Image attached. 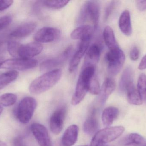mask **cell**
<instances>
[{
	"instance_id": "1",
	"label": "cell",
	"mask_w": 146,
	"mask_h": 146,
	"mask_svg": "<svg viewBox=\"0 0 146 146\" xmlns=\"http://www.w3.org/2000/svg\"><path fill=\"white\" fill-rule=\"evenodd\" d=\"M62 75L60 69H54L36 78L30 84V92L34 95L41 94L53 87L60 80Z\"/></svg>"
},
{
	"instance_id": "2",
	"label": "cell",
	"mask_w": 146,
	"mask_h": 146,
	"mask_svg": "<svg viewBox=\"0 0 146 146\" xmlns=\"http://www.w3.org/2000/svg\"><path fill=\"white\" fill-rule=\"evenodd\" d=\"M95 69V67L93 66L82 68L77 80L74 93L72 98V105L79 104L85 97L89 91V85L94 78Z\"/></svg>"
},
{
	"instance_id": "3",
	"label": "cell",
	"mask_w": 146,
	"mask_h": 146,
	"mask_svg": "<svg viewBox=\"0 0 146 146\" xmlns=\"http://www.w3.org/2000/svg\"><path fill=\"white\" fill-rule=\"evenodd\" d=\"M124 130L125 129L121 126L108 127L99 130L94 135L90 146H106V143L119 138Z\"/></svg>"
},
{
	"instance_id": "4",
	"label": "cell",
	"mask_w": 146,
	"mask_h": 146,
	"mask_svg": "<svg viewBox=\"0 0 146 146\" xmlns=\"http://www.w3.org/2000/svg\"><path fill=\"white\" fill-rule=\"evenodd\" d=\"M100 16V7L97 1H87L80 11L79 21L84 22L89 20L93 25L94 30L98 27Z\"/></svg>"
},
{
	"instance_id": "5",
	"label": "cell",
	"mask_w": 146,
	"mask_h": 146,
	"mask_svg": "<svg viewBox=\"0 0 146 146\" xmlns=\"http://www.w3.org/2000/svg\"><path fill=\"white\" fill-rule=\"evenodd\" d=\"M105 60L109 73L116 75L121 71L125 63V54L119 48L110 50L106 55Z\"/></svg>"
},
{
	"instance_id": "6",
	"label": "cell",
	"mask_w": 146,
	"mask_h": 146,
	"mask_svg": "<svg viewBox=\"0 0 146 146\" xmlns=\"http://www.w3.org/2000/svg\"><path fill=\"white\" fill-rule=\"evenodd\" d=\"M37 106L36 100L32 97H25L21 99L16 111V117L19 121L24 124L28 123L31 119Z\"/></svg>"
},
{
	"instance_id": "7",
	"label": "cell",
	"mask_w": 146,
	"mask_h": 146,
	"mask_svg": "<svg viewBox=\"0 0 146 146\" xmlns=\"http://www.w3.org/2000/svg\"><path fill=\"white\" fill-rule=\"evenodd\" d=\"M38 61L32 58H12L0 62V69H10L11 70H28L35 67L37 65Z\"/></svg>"
},
{
	"instance_id": "8",
	"label": "cell",
	"mask_w": 146,
	"mask_h": 146,
	"mask_svg": "<svg viewBox=\"0 0 146 146\" xmlns=\"http://www.w3.org/2000/svg\"><path fill=\"white\" fill-rule=\"evenodd\" d=\"M61 35L60 29L51 27H45L38 30L33 39L39 43H50L57 40Z\"/></svg>"
},
{
	"instance_id": "9",
	"label": "cell",
	"mask_w": 146,
	"mask_h": 146,
	"mask_svg": "<svg viewBox=\"0 0 146 146\" xmlns=\"http://www.w3.org/2000/svg\"><path fill=\"white\" fill-rule=\"evenodd\" d=\"M67 111V107L64 105L56 110L51 115L50 120V127L54 134L57 135L61 132Z\"/></svg>"
},
{
	"instance_id": "10",
	"label": "cell",
	"mask_w": 146,
	"mask_h": 146,
	"mask_svg": "<svg viewBox=\"0 0 146 146\" xmlns=\"http://www.w3.org/2000/svg\"><path fill=\"white\" fill-rule=\"evenodd\" d=\"M73 47L72 45L68 47L59 56L44 61L41 63L40 69L42 71H48L60 66L67 61L72 52Z\"/></svg>"
},
{
	"instance_id": "11",
	"label": "cell",
	"mask_w": 146,
	"mask_h": 146,
	"mask_svg": "<svg viewBox=\"0 0 146 146\" xmlns=\"http://www.w3.org/2000/svg\"><path fill=\"white\" fill-rule=\"evenodd\" d=\"M31 130L39 146H52L48 132L44 125L38 123H33Z\"/></svg>"
},
{
	"instance_id": "12",
	"label": "cell",
	"mask_w": 146,
	"mask_h": 146,
	"mask_svg": "<svg viewBox=\"0 0 146 146\" xmlns=\"http://www.w3.org/2000/svg\"><path fill=\"white\" fill-rule=\"evenodd\" d=\"M43 49L42 45L36 42L21 44L18 50V58H31L40 54Z\"/></svg>"
},
{
	"instance_id": "13",
	"label": "cell",
	"mask_w": 146,
	"mask_h": 146,
	"mask_svg": "<svg viewBox=\"0 0 146 146\" xmlns=\"http://www.w3.org/2000/svg\"><path fill=\"white\" fill-rule=\"evenodd\" d=\"M91 40V39H86L80 42L69 63V71L70 73L74 72L78 67L81 60L89 47Z\"/></svg>"
},
{
	"instance_id": "14",
	"label": "cell",
	"mask_w": 146,
	"mask_h": 146,
	"mask_svg": "<svg viewBox=\"0 0 146 146\" xmlns=\"http://www.w3.org/2000/svg\"><path fill=\"white\" fill-rule=\"evenodd\" d=\"M36 26V22L33 21L25 22L13 30L9 33V37L15 38L25 37L32 33Z\"/></svg>"
},
{
	"instance_id": "15",
	"label": "cell",
	"mask_w": 146,
	"mask_h": 146,
	"mask_svg": "<svg viewBox=\"0 0 146 146\" xmlns=\"http://www.w3.org/2000/svg\"><path fill=\"white\" fill-rule=\"evenodd\" d=\"M97 113L96 108H93L83 124V130L86 134L93 135L98 132V122L97 119Z\"/></svg>"
},
{
	"instance_id": "16",
	"label": "cell",
	"mask_w": 146,
	"mask_h": 146,
	"mask_svg": "<svg viewBox=\"0 0 146 146\" xmlns=\"http://www.w3.org/2000/svg\"><path fill=\"white\" fill-rule=\"evenodd\" d=\"M100 55V49L99 46L96 44L91 45L87 52L82 68L88 66L95 67L99 60Z\"/></svg>"
},
{
	"instance_id": "17",
	"label": "cell",
	"mask_w": 146,
	"mask_h": 146,
	"mask_svg": "<svg viewBox=\"0 0 146 146\" xmlns=\"http://www.w3.org/2000/svg\"><path fill=\"white\" fill-rule=\"evenodd\" d=\"M94 30L93 27L90 25H82L76 28L72 32L71 38L74 40L80 41L91 39Z\"/></svg>"
},
{
	"instance_id": "18",
	"label": "cell",
	"mask_w": 146,
	"mask_h": 146,
	"mask_svg": "<svg viewBox=\"0 0 146 146\" xmlns=\"http://www.w3.org/2000/svg\"><path fill=\"white\" fill-rule=\"evenodd\" d=\"M79 128L77 125L69 126L63 134L62 143L63 146H72L75 144L78 139Z\"/></svg>"
},
{
	"instance_id": "19",
	"label": "cell",
	"mask_w": 146,
	"mask_h": 146,
	"mask_svg": "<svg viewBox=\"0 0 146 146\" xmlns=\"http://www.w3.org/2000/svg\"><path fill=\"white\" fill-rule=\"evenodd\" d=\"M133 83V71L131 67H128L124 69L120 79L119 90L121 93H125L127 87Z\"/></svg>"
},
{
	"instance_id": "20",
	"label": "cell",
	"mask_w": 146,
	"mask_h": 146,
	"mask_svg": "<svg viewBox=\"0 0 146 146\" xmlns=\"http://www.w3.org/2000/svg\"><path fill=\"white\" fill-rule=\"evenodd\" d=\"M119 27L122 32L126 36H129L132 34L133 29L131 16L128 10H124L121 14L119 20Z\"/></svg>"
},
{
	"instance_id": "21",
	"label": "cell",
	"mask_w": 146,
	"mask_h": 146,
	"mask_svg": "<svg viewBox=\"0 0 146 146\" xmlns=\"http://www.w3.org/2000/svg\"><path fill=\"white\" fill-rule=\"evenodd\" d=\"M116 88V83L112 78H107L105 80L100 91V101L104 104Z\"/></svg>"
},
{
	"instance_id": "22",
	"label": "cell",
	"mask_w": 146,
	"mask_h": 146,
	"mask_svg": "<svg viewBox=\"0 0 146 146\" xmlns=\"http://www.w3.org/2000/svg\"><path fill=\"white\" fill-rule=\"evenodd\" d=\"M119 110L115 107H107L104 110L102 114L103 125L106 127H110L113 122L118 117Z\"/></svg>"
},
{
	"instance_id": "23",
	"label": "cell",
	"mask_w": 146,
	"mask_h": 146,
	"mask_svg": "<svg viewBox=\"0 0 146 146\" xmlns=\"http://www.w3.org/2000/svg\"><path fill=\"white\" fill-rule=\"evenodd\" d=\"M103 37L106 45L110 50L119 48L114 31L111 27H106L103 32Z\"/></svg>"
},
{
	"instance_id": "24",
	"label": "cell",
	"mask_w": 146,
	"mask_h": 146,
	"mask_svg": "<svg viewBox=\"0 0 146 146\" xmlns=\"http://www.w3.org/2000/svg\"><path fill=\"white\" fill-rule=\"evenodd\" d=\"M123 146H145L146 140L140 135L132 133L123 138L121 141Z\"/></svg>"
},
{
	"instance_id": "25",
	"label": "cell",
	"mask_w": 146,
	"mask_h": 146,
	"mask_svg": "<svg viewBox=\"0 0 146 146\" xmlns=\"http://www.w3.org/2000/svg\"><path fill=\"white\" fill-rule=\"evenodd\" d=\"M125 93L127 94V99L129 103L137 105L142 104L143 101L134 83L127 87Z\"/></svg>"
},
{
	"instance_id": "26",
	"label": "cell",
	"mask_w": 146,
	"mask_h": 146,
	"mask_svg": "<svg viewBox=\"0 0 146 146\" xmlns=\"http://www.w3.org/2000/svg\"><path fill=\"white\" fill-rule=\"evenodd\" d=\"M19 73L15 70H10L0 75V90L4 88L19 76Z\"/></svg>"
},
{
	"instance_id": "27",
	"label": "cell",
	"mask_w": 146,
	"mask_h": 146,
	"mask_svg": "<svg viewBox=\"0 0 146 146\" xmlns=\"http://www.w3.org/2000/svg\"><path fill=\"white\" fill-rule=\"evenodd\" d=\"M137 87L142 101H146V75L145 74H141L139 76Z\"/></svg>"
},
{
	"instance_id": "28",
	"label": "cell",
	"mask_w": 146,
	"mask_h": 146,
	"mask_svg": "<svg viewBox=\"0 0 146 146\" xmlns=\"http://www.w3.org/2000/svg\"><path fill=\"white\" fill-rule=\"evenodd\" d=\"M17 99L16 95L12 93H6L0 96V104L5 107L12 106Z\"/></svg>"
},
{
	"instance_id": "29",
	"label": "cell",
	"mask_w": 146,
	"mask_h": 146,
	"mask_svg": "<svg viewBox=\"0 0 146 146\" xmlns=\"http://www.w3.org/2000/svg\"><path fill=\"white\" fill-rule=\"evenodd\" d=\"M69 1L66 0H52V1H42L44 5L50 8L59 9L62 8L66 6Z\"/></svg>"
},
{
	"instance_id": "30",
	"label": "cell",
	"mask_w": 146,
	"mask_h": 146,
	"mask_svg": "<svg viewBox=\"0 0 146 146\" xmlns=\"http://www.w3.org/2000/svg\"><path fill=\"white\" fill-rule=\"evenodd\" d=\"M21 44L15 41H10L7 43V49L9 55L13 57L18 58V52Z\"/></svg>"
},
{
	"instance_id": "31",
	"label": "cell",
	"mask_w": 146,
	"mask_h": 146,
	"mask_svg": "<svg viewBox=\"0 0 146 146\" xmlns=\"http://www.w3.org/2000/svg\"><path fill=\"white\" fill-rule=\"evenodd\" d=\"M100 91L99 82L97 79L93 78L90 82L88 91L93 95H97L100 94Z\"/></svg>"
},
{
	"instance_id": "32",
	"label": "cell",
	"mask_w": 146,
	"mask_h": 146,
	"mask_svg": "<svg viewBox=\"0 0 146 146\" xmlns=\"http://www.w3.org/2000/svg\"><path fill=\"white\" fill-rule=\"evenodd\" d=\"M118 4H119L118 1H112L110 3L106 10L105 15V18L106 19H108V17L112 13V12L118 6Z\"/></svg>"
},
{
	"instance_id": "33",
	"label": "cell",
	"mask_w": 146,
	"mask_h": 146,
	"mask_svg": "<svg viewBox=\"0 0 146 146\" xmlns=\"http://www.w3.org/2000/svg\"><path fill=\"white\" fill-rule=\"evenodd\" d=\"M12 21V17L10 16L6 15L0 17V31L7 27Z\"/></svg>"
},
{
	"instance_id": "34",
	"label": "cell",
	"mask_w": 146,
	"mask_h": 146,
	"mask_svg": "<svg viewBox=\"0 0 146 146\" xmlns=\"http://www.w3.org/2000/svg\"><path fill=\"white\" fill-rule=\"evenodd\" d=\"M140 51L137 46H134L132 48L129 53L130 59L133 61H136L139 57Z\"/></svg>"
},
{
	"instance_id": "35",
	"label": "cell",
	"mask_w": 146,
	"mask_h": 146,
	"mask_svg": "<svg viewBox=\"0 0 146 146\" xmlns=\"http://www.w3.org/2000/svg\"><path fill=\"white\" fill-rule=\"evenodd\" d=\"M13 1L11 0H1L0 1V12L6 10L13 4Z\"/></svg>"
},
{
	"instance_id": "36",
	"label": "cell",
	"mask_w": 146,
	"mask_h": 146,
	"mask_svg": "<svg viewBox=\"0 0 146 146\" xmlns=\"http://www.w3.org/2000/svg\"><path fill=\"white\" fill-rule=\"evenodd\" d=\"M136 5L140 11L143 12L146 10V1H136Z\"/></svg>"
},
{
	"instance_id": "37",
	"label": "cell",
	"mask_w": 146,
	"mask_h": 146,
	"mask_svg": "<svg viewBox=\"0 0 146 146\" xmlns=\"http://www.w3.org/2000/svg\"><path fill=\"white\" fill-rule=\"evenodd\" d=\"M13 146H25V145L21 138L17 137L14 140Z\"/></svg>"
},
{
	"instance_id": "38",
	"label": "cell",
	"mask_w": 146,
	"mask_h": 146,
	"mask_svg": "<svg viewBox=\"0 0 146 146\" xmlns=\"http://www.w3.org/2000/svg\"><path fill=\"white\" fill-rule=\"evenodd\" d=\"M138 68L139 70H143L146 69V55L141 59Z\"/></svg>"
},
{
	"instance_id": "39",
	"label": "cell",
	"mask_w": 146,
	"mask_h": 146,
	"mask_svg": "<svg viewBox=\"0 0 146 146\" xmlns=\"http://www.w3.org/2000/svg\"><path fill=\"white\" fill-rule=\"evenodd\" d=\"M0 146H7L5 142L0 140Z\"/></svg>"
},
{
	"instance_id": "40",
	"label": "cell",
	"mask_w": 146,
	"mask_h": 146,
	"mask_svg": "<svg viewBox=\"0 0 146 146\" xmlns=\"http://www.w3.org/2000/svg\"><path fill=\"white\" fill-rule=\"evenodd\" d=\"M3 110V109L2 107L0 105V115L2 112Z\"/></svg>"
},
{
	"instance_id": "41",
	"label": "cell",
	"mask_w": 146,
	"mask_h": 146,
	"mask_svg": "<svg viewBox=\"0 0 146 146\" xmlns=\"http://www.w3.org/2000/svg\"><path fill=\"white\" fill-rule=\"evenodd\" d=\"M88 146V145H82V146Z\"/></svg>"
},
{
	"instance_id": "42",
	"label": "cell",
	"mask_w": 146,
	"mask_h": 146,
	"mask_svg": "<svg viewBox=\"0 0 146 146\" xmlns=\"http://www.w3.org/2000/svg\"></svg>"
},
{
	"instance_id": "43",
	"label": "cell",
	"mask_w": 146,
	"mask_h": 146,
	"mask_svg": "<svg viewBox=\"0 0 146 146\" xmlns=\"http://www.w3.org/2000/svg\"><path fill=\"white\" fill-rule=\"evenodd\" d=\"M145 146H146V145H145Z\"/></svg>"
}]
</instances>
